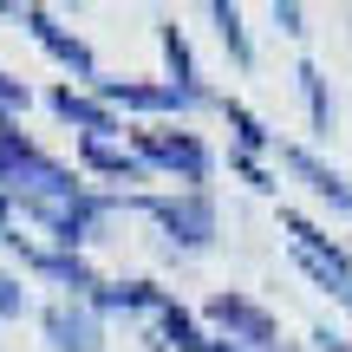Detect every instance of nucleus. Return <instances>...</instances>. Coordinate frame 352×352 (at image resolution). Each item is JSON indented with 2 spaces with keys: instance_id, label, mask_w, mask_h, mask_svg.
Wrapping results in <instances>:
<instances>
[{
  "instance_id": "6e6552de",
  "label": "nucleus",
  "mask_w": 352,
  "mask_h": 352,
  "mask_svg": "<svg viewBox=\"0 0 352 352\" xmlns=\"http://www.w3.org/2000/svg\"><path fill=\"white\" fill-rule=\"evenodd\" d=\"M39 327H46L52 352H104V314L91 300H52V307H39Z\"/></svg>"
},
{
  "instance_id": "7ed1b4c3",
  "label": "nucleus",
  "mask_w": 352,
  "mask_h": 352,
  "mask_svg": "<svg viewBox=\"0 0 352 352\" xmlns=\"http://www.w3.org/2000/svg\"><path fill=\"white\" fill-rule=\"evenodd\" d=\"M131 151L144 157V170H164L183 189H202L209 170H215L209 144H202L196 131H170V124H138V131H131Z\"/></svg>"
},
{
  "instance_id": "f03ea898",
  "label": "nucleus",
  "mask_w": 352,
  "mask_h": 352,
  "mask_svg": "<svg viewBox=\"0 0 352 352\" xmlns=\"http://www.w3.org/2000/svg\"><path fill=\"white\" fill-rule=\"evenodd\" d=\"M124 209V196H104V189H78V196H59V202H26L20 215H33L39 228L52 235V248L78 254L98 241V228L111 222V215Z\"/></svg>"
},
{
  "instance_id": "39448f33",
  "label": "nucleus",
  "mask_w": 352,
  "mask_h": 352,
  "mask_svg": "<svg viewBox=\"0 0 352 352\" xmlns=\"http://www.w3.org/2000/svg\"><path fill=\"white\" fill-rule=\"evenodd\" d=\"M202 320L215 327V340L241 346V352H280V320L267 314L254 294H209V307H202Z\"/></svg>"
},
{
  "instance_id": "9b49d317",
  "label": "nucleus",
  "mask_w": 352,
  "mask_h": 352,
  "mask_svg": "<svg viewBox=\"0 0 352 352\" xmlns=\"http://www.w3.org/2000/svg\"><path fill=\"white\" fill-rule=\"evenodd\" d=\"M46 111L59 118V124H72L78 138H118V131H124L111 104H98L91 91H78V85H52L46 91Z\"/></svg>"
},
{
  "instance_id": "5701e85b",
  "label": "nucleus",
  "mask_w": 352,
  "mask_h": 352,
  "mask_svg": "<svg viewBox=\"0 0 352 352\" xmlns=\"http://www.w3.org/2000/svg\"><path fill=\"white\" fill-rule=\"evenodd\" d=\"M314 346L320 352H352V340H346V333H333V327H314Z\"/></svg>"
},
{
  "instance_id": "f3484780",
  "label": "nucleus",
  "mask_w": 352,
  "mask_h": 352,
  "mask_svg": "<svg viewBox=\"0 0 352 352\" xmlns=\"http://www.w3.org/2000/svg\"><path fill=\"white\" fill-rule=\"evenodd\" d=\"M215 111L228 118V131H235V151H241V157H261V151H274V131H267L261 118L248 111V104H235V98H215Z\"/></svg>"
},
{
  "instance_id": "dca6fc26",
  "label": "nucleus",
  "mask_w": 352,
  "mask_h": 352,
  "mask_svg": "<svg viewBox=\"0 0 352 352\" xmlns=\"http://www.w3.org/2000/svg\"><path fill=\"white\" fill-rule=\"evenodd\" d=\"M209 20H215V33H222L228 59H235L241 72H254V39H248V20H241V7H235V0H215Z\"/></svg>"
},
{
  "instance_id": "20e7f679",
  "label": "nucleus",
  "mask_w": 352,
  "mask_h": 352,
  "mask_svg": "<svg viewBox=\"0 0 352 352\" xmlns=\"http://www.w3.org/2000/svg\"><path fill=\"white\" fill-rule=\"evenodd\" d=\"M124 209H144L170 235V248H183V254H202L215 241V202H209V189H183V196H124Z\"/></svg>"
},
{
  "instance_id": "aec40b11",
  "label": "nucleus",
  "mask_w": 352,
  "mask_h": 352,
  "mask_svg": "<svg viewBox=\"0 0 352 352\" xmlns=\"http://www.w3.org/2000/svg\"><path fill=\"white\" fill-rule=\"evenodd\" d=\"M228 170H235V176H241L248 189H261V196H274V176H267V164H261V157H241V151H228Z\"/></svg>"
},
{
  "instance_id": "2eb2a0df",
  "label": "nucleus",
  "mask_w": 352,
  "mask_h": 352,
  "mask_svg": "<svg viewBox=\"0 0 352 352\" xmlns=\"http://www.w3.org/2000/svg\"><path fill=\"white\" fill-rule=\"evenodd\" d=\"M294 85H300V98H307V124H314V138H333V85H327V72H320L314 59H300L294 65Z\"/></svg>"
},
{
  "instance_id": "423d86ee",
  "label": "nucleus",
  "mask_w": 352,
  "mask_h": 352,
  "mask_svg": "<svg viewBox=\"0 0 352 352\" xmlns=\"http://www.w3.org/2000/svg\"><path fill=\"white\" fill-rule=\"evenodd\" d=\"M0 13H7V20H20L26 33L39 39V52H46L52 65H65V72L85 78V85L98 78V59H91V46L72 33V26H59V13H46V7H20V0H0Z\"/></svg>"
},
{
  "instance_id": "0eeeda50",
  "label": "nucleus",
  "mask_w": 352,
  "mask_h": 352,
  "mask_svg": "<svg viewBox=\"0 0 352 352\" xmlns=\"http://www.w3.org/2000/svg\"><path fill=\"white\" fill-rule=\"evenodd\" d=\"M7 248L20 254V261L33 267L39 280H52V287H65V300H91V294L104 287V280L91 274V261H85V254H65V248H39V241H33V235H20V228L7 235Z\"/></svg>"
},
{
  "instance_id": "9d476101",
  "label": "nucleus",
  "mask_w": 352,
  "mask_h": 352,
  "mask_svg": "<svg viewBox=\"0 0 352 352\" xmlns=\"http://www.w3.org/2000/svg\"><path fill=\"white\" fill-rule=\"evenodd\" d=\"M274 151H280V170H287V176H300V183L314 189L320 202H333L340 215H352V183H346L333 164H320L307 144H287V138H274Z\"/></svg>"
},
{
  "instance_id": "f8f14e48",
  "label": "nucleus",
  "mask_w": 352,
  "mask_h": 352,
  "mask_svg": "<svg viewBox=\"0 0 352 352\" xmlns=\"http://www.w3.org/2000/svg\"><path fill=\"white\" fill-rule=\"evenodd\" d=\"M157 46H164V65H170V91L189 104V111H202V104H215V91L202 85V72H196V52H189V39H183V26L164 20L157 26Z\"/></svg>"
},
{
  "instance_id": "6ab92c4d",
  "label": "nucleus",
  "mask_w": 352,
  "mask_h": 352,
  "mask_svg": "<svg viewBox=\"0 0 352 352\" xmlns=\"http://www.w3.org/2000/svg\"><path fill=\"white\" fill-rule=\"evenodd\" d=\"M26 111H33V85L0 72V124H13V118H26Z\"/></svg>"
},
{
  "instance_id": "f257e3e1",
  "label": "nucleus",
  "mask_w": 352,
  "mask_h": 352,
  "mask_svg": "<svg viewBox=\"0 0 352 352\" xmlns=\"http://www.w3.org/2000/svg\"><path fill=\"white\" fill-rule=\"evenodd\" d=\"M280 228H287V254H294V267H300V274L314 280L320 294H333V300L352 314V254H346L320 222H307L300 209H280Z\"/></svg>"
},
{
  "instance_id": "b1692460",
  "label": "nucleus",
  "mask_w": 352,
  "mask_h": 352,
  "mask_svg": "<svg viewBox=\"0 0 352 352\" xmlns=\"http://www.w3.org/2000/svg\"><path fill=\"white\" fill-rule=\"evenodd\" d=\"M13 235V202H7V189H0V241Z\"/></svg>"
},
{
  "instance_id": "1a4fd4ad",
  "label": "nucleus",
  "mask_w": 352,
  "mask_h": 352,
  "mask_svg": "<svg viewBox=\"0 0 352 352\" xmlns=\"http://www.w3.org/2000/svg\"><path fill=\"white\" fill-rule=\"evenodd\" d=\"M91 98H98V104H111V111H144V118H183L189 111V104L183 98H176V91H170V78H164V85H144V78H91Z\"/></svg>"
},
{
  "instance_id": "a211bd4d",
  "label": "nucleus",
  "mask_w": 352,
  "mask_h": 352,
  "mask_svg": "<svg viewBox=\"0 0 352 352\" xmlns=\"http://www.w3.org/2000/svg\"><path fill=\"white\" fill-rule=\"evenodd\" d=\"M157 327H164V346H176V352H209V333H202V327H196V320H189L176 300L157 314Z\"/></svg>"
},
{
  "instance_id": "4468645a",
  "label": "nucleus",
  "mask_w": 352,
  "mask_h": 352,
  "mask_svg": "<svg viewBox=\"0 0 352 352\" xmlns=\"http://www.w3.org/2000/svg\"><path fill=\"white\" fill-rule=\"evenodd\" d=\"M91 307H98V314H164L170 294L157 287V280H104V287L91 294Z\"/></svg>"
},
{
  "instance_id": "4be33fe9",
  "label": "nucleus",
  "mask_w": 352,
  "mask_h": 352,
  "mask_svg": "<svg viewBox=\"0 0 352 352\" xmlns=\"http://www.w3.org/2000/svg\"><path fill=\"white\" fill-rule=\"evenodd\" d=\"M267 20H274V26H280L287 39H300V33H307V13L294 7V0H274V7H267Z\"/></svg>"
},
{
  "instance_id": "ddd939ff",
  "label": "nucleus",
  "mask_w": 352,
  "mask_h": 352,
  "mask_svg": "<svg viewBox=\"0 0 352 352\" xmlns=\"http://www.w3.org/2000/svg\"><path fill=\"white\" fill-rule=\"evenodd\" d=\"M78 170L111 176V183H151L144 157L131 151V144H118V138H78Z\"/></svg>"
},
{
  "instance_id": "412c9836",
  "label": "nucleus",
  "mask_w": 352,
  "mask_h": 352,
  "mask_svg": "<svg viewBox=\"0 0 352 352\" xmlns=\"http://www.w3.org/2000/svg\"><path fill=\"white\" fill-rule=\"evenodd\" d=\"M26 307H33V294L20 287V274H7V267H0V320H20Z\"/></svg>"
}]
</instances>
